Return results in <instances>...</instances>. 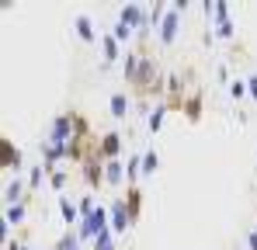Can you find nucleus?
Listing matches in <instances>:
<instances>
[{
    "label": "nucleus",
    "instance_id": "20e7f679",
    "mask_svg": "<svg viewBox=\"0 0 257 250\" xmlns=\"http://www.w3.org/2000/svg\"><path fill=\"white\" fill-rule=\"evenodd\" d=\"M108 208H111V233H115V236H122L128 226H132V219H128V208H125V198H115V202H111Z\"/></svg>",
    "mask_w": 257,
    "mask_h": 250
},
{
    "label": "nucleus",
    "instance_id": "dca6fc26",
    "mask_svg": "<svg viewBox=\"0 0 257 250\" xmlns=\"http://www.w3.org/2000/svg\"><path fill=\"white\" fill-rule=\"evenodd\" d=\"M143 174V153H132L128 157V164H125V177H128V184H136V177Z\"/></svg>",
    "mask_w": 257,
    "mask_h": 250
},
{
    "label": "nucleus",
    "instance_id": "aec40b11",
    "mask_svg": "<svg viewBox=\"0 0 257 250\" xmlns=\"http://www.w3.org/2000/svg\"><path fill=\"white\" fill-rule=\"evenodd\" d=\"M94 250H115V233H111V229H104V233L94 240Z\"/></svg>",
    "mask_w": 257,
    "mask_h": 250
},
{
    "label": "nucleus",
    "instance_id": "f8f14e48",
    "mask_svg": "<svg viewBox=\"0 0 257 250\" xmlns=\"http://www.w3.org/2000/svg\"><path fill=\"white\" fill-rule=\"evenodd\" d=\"M108 108H111L115 118H125V115H128V94H125V90H115V94L108 97Z\"/></svg>",
    "mask_w": 257,
    "mask_h": 250
},
{
    "label": "nucleus",
    "instance_id": "412c9836",
    "mask_svg": "<svg viewBox=\"0 0 257 250\" xmlns=\"http://www.w3.org/2000/svg\"><path fill=\"white\" fill-rule=\"evenodd\" d=\"M66 181H70V174H66V170H52V174H49V184H52L56 191H63V188H66Z\"/></svg>",
    "mask_w": 257,
    "mask_h": 250
},
{
    "label": "nucleus",
    "instance_id": "393cba45",
    "mask_svg": "<svg viewBox=\"0 0 257 250\" xmlns=\"http://www.w3.org/2000/svg\"><path fill=\"white\" fill-rule=\"evenodd\" d=\"M233 32H236L233 18H229V21H219V35H222V39H233Z\"/></svg>",
    "mask_w": 257,
    "mask_h": 250
},
{
    "label": "nucleus",
    "instance_id": "f03ea898",
    "mask_svg": "<svg viewBox=\"0 0 257 250\" xmlns=\"http://www.w3.org/2000/svg\"><path fill=\"white\" fill-rule=\"evenodd\" d=\"M184 11H188V4L181 0V4H174L171 11L164 14V21H160V42H164V45H171V42L177 39V28H181V14H184Z\"/></svg>",
    "mask_w": 257,
    "mask_h": 250
},
{
    "label": "nucleus",
    "instance_id": "f257e3e1",
    "mask_svg": "<svg viewBox=\"0 0 257 250\" xmlns=\"http://www.w3.org/2000/svg\"><path fill=\"white\" fill-rule=\"evenodd\" d=\"M125 83L139 97H160L167 90V77L160 73V66L153 59H146V52H125Z\"/></svg>",
    "mask_w": 257,
    "mask_h": 250
},
{
    "label": "nucleus",
    "instance_id": "cd10ccee",
    "mask_svg": "<svg viewBox=\"0 0 257 250\" xmlns=\"http://www.w3.org/2000/svg\"><path fill=\"white\" fill-rule=\"evenodd\" d=\"M7 250H28V247H25V243H14V240H11V243H7Z\"/></svg>",
    "mask_w": 257,
    "mask_h": 250
},
{
    "label": "nucleus",
    "instance_id": "5701e85b",
    "mask_svg": "<svg viewBox=\"0 0 257 250\" xmlns=\"http://www.w3.org/2000/svg\"><path fill=\"white\" fill-rule=\"evenodd\" d=\"M111 35H115L118 42H128V35H132V28H125L122 21H115V28H111Z\"/></svg>",
    "mask_w": 257,
    "mask_h": 250
},
{
    "label": "nucleus",
    "instance_id": "6ab92c4d",
    "mask_svg": "<svg viewBox=\"0 0 257 250\" xmlns=\"http://www.w3.org/2000/svg\"><path fill=\"white\" fill-rule=\"evenodd\" d=\"M164 115H167V108H164V104H160V108H153V115H150V122H146V129H150L153 136L160 132V125H164Z\"/></svg>",
    "mask_w": 257,
    "mask_h": 250
},
{
    "label": "nucleus",
    "instance_id": "6e6552de",
    "mask_svg": "<svg viewBox=\"0 0 257 250\" xmlns=\"http://www.w3.org/2000/svg\"><path fill=\"white\" fill-rule=\"evenodd\" d=\"M118 153H122V136L118 132H104L101 136V160L108 164V160H118Z\"/></svg>",
    "mask_w": 257,
    "mask_h": 250
},
{
    "label": "nucleus",
    "instance_id": "bb28decb",
    "mask_svg": "<svg viewBox=\"0 0 257 250\" xmlns=\"http://www.w3.org/2000/svg\"><path fill=\"white\" fill-rule=\"evenodd\" d=\"M247 90H250V94H254V97H257V73H254V77H250V80H247Z\"/></svg>",
    "mask_w": 257,
    "mask_h": 250
},
{
    "label": "nucleus",
    "instance_id": "9b49d317",
    "mask_svg": "<svg viewBox=\"0 0 257 250\" xmlns=\"http://www.w3.org/2000/svg\"><path fill=\"white\" fill-rule=\"evenodd\" d=\"M73 28H77V35L84 42H101V35L94 32V21L87 18V14H77V21H73Z\"/></svg>",
    "mask_w": 257,
    "mask_h": 250
},
{
    "label": "nucleus",
    "instance_id": "7ed1b4c3",
    "mask_svg": "<svg viewBox=\"0 0 257 250\" xmlns=\"http://www.w3.org/2000/svg\"><path fill=\"white\" fill-rule=\"evenodd\" d=\"M118 21H122L125 28H132V32H136V28L143 32V28H146V11H143V4H125V7L118 11Z\"/></svg>",
    "mask_w": 257,
    "mask_h": 250
},
{
    "label": "nucleus",
    "instance_id": "f3484780",
    "mask_svg": "<svg viewBox=\"0 0 257 250\" xmlns=\"http://www.w3.org/2000/svg\"><path fill=\"white\" fill-rule=\"evenodd\" d=\"M157 167H160V153H157V150H146V153H143V174H146V177H153V174H157Z\"/></svg>",
    "mask_w": 257,
    "mask_h": 250
},
{
    "label": "nucleus",
    "instance_id": "1a4fd4ad",
    "mask_svg": "<svg viewBox=\"0 0 257 250\" xmlns=\"http://www.w3.org/2000/svg\"><path fill=\"white\" fill-rule=\"evenodd\" d=\"M181 115H184L188 122H198V118H202V90H195V94H188V97H184Z\"/></svg>",
    "mask_w": 257,
    "mask_h": 250
},
{
    "label": "nucleus",
    "instance_id": "423d86ee",
    "mask_svg": "<svg viewBox=\"0 0 257 250\" xmlns=\"http://www.w3.org/2000/svg\"><path fill=\"white\" fill-rule=\"evenodd\" d=\"M84 181L87 188L94 191V188H104L108 181H104V160H87L84 164Z\"/></svg>",
    "mask_w": 257,
    "mask_h": 250
},
{
    "label": "nucleus",
    "instance_id": "0eeeda50",
    "mask_svg": "<svg viewBox=\"0 0 257 250\" xmlns=\"http://www.w3.org/2000/svg\"><path fill=\"white\" fill-rule=\"evenodd\" d=\"M0 167L4 170H21V150L11 146V139H0Z\"/></svg>",
    "mask_w": 257,
    "mask_h": 250
},
{
    "label": "nucleus",
    "instance_id": "4468645a",
    "mask_svg": "<svg viewBox=\"0 0 257 250\" xmlns=\"http://www.w3.org/2000/svg\"><path fill=\"white\" fill-rule=\"evenodd\" d=\"M59 212H63L66 226H80V205H73L70 198H59Z\"/></svg>",
    "mask_w": 257,
    "mask_h": 250
},
{
    "label": "nucleus",
    "instance_id": "4be33fe9",
    "mask_svg": "<svg viewBox=\"0 0 257 250\" xmlns=\"http://www.w3.org/2000/svg\"><path fill=\"white\" fill-rule=\"evenodd\" d=\"M212 18L215 21H229V4L226 0H215L212 4Z\"/></svg>",
    "mask_w": 257,
    "mask_h": 250
},
{
    "label": "nucleus",
    "instance_id": "a211bd4d",
    "mask_svg": "<svg viewBox=\"0 0 257 250\" xmlns=\"http://www.w3.org/2000/svg\"><path fill=\"white\" fill-rule=\"evenodd\" d=\"M21 219H25V202L21 205H7V212H4V222L7 226H18Z\"/></svg>",
    "mask_w": 257,
    "mask_h": 250
},
{
    "label": "nucleus",
    "instance_id": "ddd939ff",
    "mask_svg": "<svg viewBox=\"0 0 257 250\" xmlns=\"http://www.w3.org/2000/svg\"><path fill=\"white\" fill-rule=\"evenodd\" d=\"M104 181H108V184H125L128 181L125 167L118 164V160H108V164H104Z\"/></svg>",
    "mask_w": 257,
    "mask_h": 250
},
{
    "label": "nucleus",
    "instance_id": "39448f33",
    "mask_svg": "<svg viewBox=\"0 0 257 250\" xmlns=\"http://www.w3.org/2000/svg\"><path fill=\"white\" fill-rule=\"evenodd\" d=\"M125 208H128V219L132 222H139V215H143V188L139 184H125Z\"/></svg>",
    "mask_w": 257,
    "mask_h": 250
},
{
    "label": "nucleus",
    "instance_id": "a878e982",
    "mask_svg": "<svg viewBox=\"0 0 257 250\" xmlns=\"http://www.w3.org/2000/svg\"><path fill=\"white\" fill-rule=\"evenodd\" d=\"M247 250H257V226L250 229V236H247Z\"/></svg>",
    "mask_w": 257,
    "mask_h": 250
},
{
    "label": "nucleus",
    "instance_id": "9d476101",
    "mask_svg": "<svg viewBox=\"0 0 257 250\" xmlns=\"http://www.w3.org/2000/svg\"><path fill=\"white\" fill-rule=\"evenodd\" d=\"M101 52H104V63H115L122 59V42L115 35H101Z\"/></svg>",
    "mask_w": 257,
    "mask_h": 250
},
{
    "label": "nucleus",
    "instance_id": "b1692460",
    "mask_svg": "<svg viewBox=\"0 0 257 250\" xmlns=\"http://www.w3.org/2000/svg\"><path fill=\"white\" fill-rule=\"evenodd\" d=\"M229 94H233V97H243V94H250V90H247V80H233V83H229Z\"/></svg>",
    "mask_w": 257,
    "mask_h": 250
},
{
    "label": "nucleus",
    "instance_id": "2eb2a0df",
    "mask_svg": "<svg viewBox=\"0 0 257 250\" xmlns=\"http://www.w3.org/2000/svg\"><path fill=\"white\" fill-rule=\"evenodd\" d=\"M4 198H7V205H21V202H25V184L14 177V181L4 188Z\"/></svg>",
    "mask_w": 257,
    "mask_h": 250
}]
</instances>
